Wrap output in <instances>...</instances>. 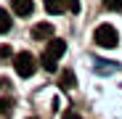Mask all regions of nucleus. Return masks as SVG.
<instances>
[{
  "instance_id": "1",
  "label": "nucleus",
  "mask_w": 122,
  "mask_h": 119,
  "mask_svg": "<svg viewBox=\"0 0 122 119\" xmlns=\"http://www.w3.org/2000/svg\"><path fill=\"white\" fill-rule=\"evenodd\" d=\"M64 50H66V43L64 40H58V37H53V40H48V48H45V53H43V69L45 71H56V61L61 56H64Z\"/></svg>"
},
{
  "instance_id": "2",
  "label": "nucleus",
  "mask_w": 122,
  "mask_h": 119,
  "mask_svg": "<svg viewBox=\"0 0 122 119\" xmlns=\"http://www.w3.org/2000/svg\"><path fill=\"white\" fill-rule=\"evenodd\" d=\"M93 40H96V45H101V48H114L119 43V34H117V29L112 24H101L93 32Z\"/></svg>"
},
{
  "instance_id": "3",
  "label": "nucleus",
  "mask_w": 122,
  "mask_h": 119,
  "mask_svg": "<svg viewBox=\"0 0 122 119\" xmlns=\"http://www.w3.org/2000/svg\"><path fill=\"white\" fill-rule=\"evenodd\" d=\"M35 56L32 53H27V50H21V53H16L13 56V69H16V74L19 77H32L35 74Z\"/></svg>"
},
{
  "instance_id": "4",
  "label": "nucleus",
  "mask_w": 122,
  "mask_h": 119,
  "mask_svg": "<svg viewBox=\"0 0 122 119\" xmlns=\"http://www.w3.org/2000/svg\"><path fill=\"white\" fill-rule=\"evenodd\" d=\"M53 34H56V29H53V24H48V21L35 24V29H32V40H53Z\"/></svg>"
},
{
  "instance_id": "5",
  "label": "nucleus",
  "mask_w": 122,
  "mask_h": 119,
  "mask_svg": "<svg viewBox=\"0 0 122 119\" xmlns=\"http://www.w3.org/2000/svg\"><path fill=\"white\" fill-rule=\"evenodd\" d=\"M11 5H13V13L16 16H29L35 11V3L32 0H11Z\"/></svg>"
},
{
  "instance_id": "6",
  "label": "nucleus",
  "mask_w": 122,
  "mask_h": 119,
  "mask_svg": "<svg viewBox=\"0 0 122 119\" xmlns=\"http://www.w3.org/2000/svg\"><path fill=\"white\" fill-rule=\"evenodd\" d=\"M45 11H48L51 16L64 13V11H66V3H64V0H45Z\"/></svg>"
},
{
  "instance_id": "7",
  "label": "nucleus",
  "mask_w": 122,
  "mask_h": 119,
  "mask_svg": "<svg viewBox=\"0 0 122 119\" xmlns=\"http://www.w3.org/2000/svg\"><path fill=\"white\" fill-rule=\"evenodd\" d=\"M58 82H61V87H64V90L74 87V74H72V69H64V71H61V77H58Z\"/></svg>"
},
{
  "instance_id": "8",
  "label": "nucleus",
  "mask_w": 122,
  "mask_h": 119,
  "mask_svg": "<svg viewBox=\"0 0 122 119\" xmlns=\"http://www.w3.org/2000/svg\"><path fill=\"white\" fill-rule=\"evenodd\" d=\"M11 24H13V21H11L8 11H5V8H0V34H5V32L11 29Z\"/></svg>"
},
{
  "instance_id": "9",
  "label": "nucleus",
  "mask_w": 122,
  "mask_h": 119,
  "mask_svg": "<svg viewBox=\"0 0 122 119\" xmlns=\"http://www.w3.org/2000/svg\"><path fill=\"white\" fill-rule=\"evenodd\" d=\"M104 5L114 13H122V0H104Z\"/></svg>"
},
{
  "instance_id": "10",
  "label": "nucleus",
  "mask_w": 122,
  "mask_h": 119,
  "mask_svg": "<svg viewBox=\"0 0 122 119\" xmlns=\"http://www.w3.org/2000/svg\"><path fill=\"white\" fill-rule=\"evenodd\" d=\"M13 111V106H11V101H8V98H0V114H3V116H8Z\"/></svg>"
},
{
  "instance_id": "11",
  "label": "nucleus",
  "mask_w": 122,
  "mask_h": 119,
  "mask_svg": "<svg viewBox=\"0 0 122 119\" xmlns=\"http://www.w3.org/2000/svg\"><path fill=\"white\" fill-rule=\"evenodd\" d=\"M64 3H66V8H69L72 13H77V11H80V0H64Z\"/></svg>"
},
{
  "instance_id": "12",
  "label": "nucleus",
  "mask_w": 122,
  "mask_h": 119,
  "mask_svg": "<svg viewBox=\"0 0 122 119\" xmlns=\"http://www.w3.org/2000/svg\"><path fill=\"white\" fill-rule=\"evenodd\" d=\"M0 58H3V61L11 58V48H8V45H0Z\"/></svg>"
},
{
  "instance_id": "13",
  "label": "nucleus",
  "mask_w": 122,
  "mask_h": 119,
  "mask_svg": "<svg viewBox=\"0 0 122 119\" xmlns=\"http://www.w3.org/2000/svg\"><path fill=\"white\" fill-rule=\"evenodd\" d=\"M64 119H80V114H77V111H66V114H64Z\"/></svg>"
}]
</instances>
